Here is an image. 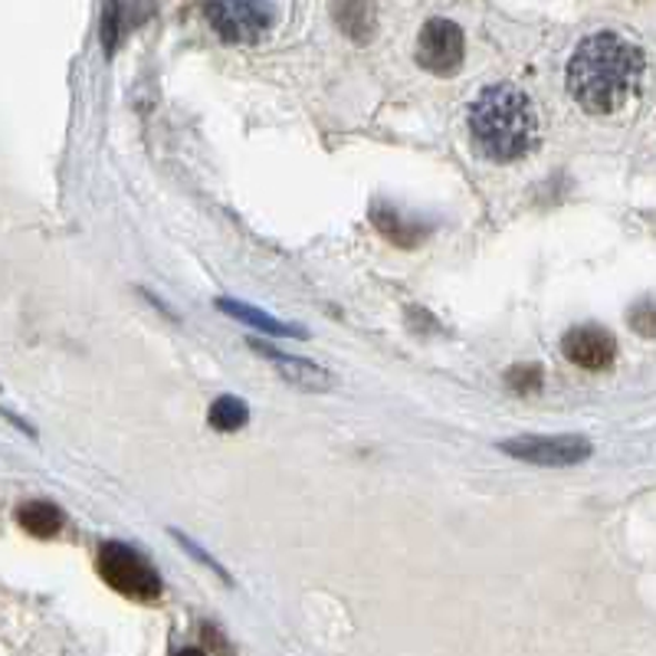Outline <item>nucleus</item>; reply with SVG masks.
Masks as SVG:
<instances>
[{"label":"nucleus","mask_w":656,"mask_h":656,"mask_svg":"<svg viewBox=\"0 0 656 656\" xmlns=\"http://www.w3.org/2000/svg\"><path fill=\"white\" fill-rule=\"evenodd\" d=\"M644 50L620 33L601 30L578 43L568 60V92L587 115L620 112L644 82Z\"/></svg>","instance_id":"1"},{"label":"nucleus","mask_w":656,"mask_h":656,"mask_svg":"<svg viewBox=\"0 0 656 656\" xmlns=\"http://www.w3.org/2000/svg\"><path fill=\"white\" fill-rule=\"evenodd\" d=\"M470 135L490 161L525 158L538 139V112L528 92L512 82L486 85L470 105Z\"/></svg>","instance_id":"2"},{"label":"nucleus","mask_w":656,"mask_h":656,"mask_svg":"<svg viewBox=\"0 0 656 656\" xmlns=\"http://www.w3.org/2000/svg\"><path fill=\"white\" fill-rule=\"evenodd\" d=\"M99 575L109 587L132 601H158L161 597V575L148 565L145 558L122 545V542H105L99 548Z\"/></svg>","instance_id":"3"},{"label":"nucleus","mask_w":656,"mask_h":656,"mask_svg":"<svg viewBox=\"0 0 656 656\" xmlns=\"http://www.w3.org/2000/svg\"><path fill=\"white\" fill-rule=\"evenodd\" d=\"M208 20L226 43H260L276 23L273 0H208Z\"/></svg>","instance_id":"4"},{"label":"nucleus","mask_w":656,"mask_h":656,"mask_svg":"<svg viewBox=\"0 0 656 656\" xmlns=\"http://www.w3.org/2000/svg\"><path fill=\"white\" fill-rule=\"evenodd\" d=\"M503 453H509L515 460H525L532 466H578L591 456V440L578 434H528V437H512L499 443Z\"/></svg>","instance_id":"5"},{"label":"nucleus","mask_w":656,"mask_h":656,"mask_svg":"<svg viewBox=\"0 0 656 656\" xmlns=\"http://www.w3.org/2000/svg\"><path fill=\"white\" fill-rule=\"evenodd\" d=\"M466 57V40L463 30L446 20V17H434L421 27L417 37V63L434 75H453L460 73Z\"/></svg>","instance_id":"6"},{"label":"nucleus","mask_w":656,"mask_h":656,"mask_svg":"<svg viewBox=\"0 0 656 656\" xmlns=\"http://www.w3.org/2000/svg\"><path fill=\"white\" fill-rule=\"evenodd\" d=\"M562 352L572 365L584 371H604L617 355V339L604 325H575L562 339Z\"/></svg>","instance_id":"7"},{"label":"nucleus","mask_w":656,"mask_h":656,"mask_svg":"<svg viewBox=\"0 0 656 656\" xmlns=\"http://www.w3.org/2000/svg\"><path fill=\"white\" fill-rule=\"evenodd\" d=\"M250 345H253V352L266 355L273 365L280 367V374H283L290 384L302 387V391H329V387H335V377H332L322 365H315V362H305V359H299V355L276 352V349H270V345H263V342H250Z\"/></svg>","instance_id":"8"},{"label":"nucleus","mask_w":656,"mask_h":656,"mask_svg":"<svg viewBox=\"0 0 656 656\" xmlns=\"http://www.w3.org/2000/svg\"><path fill=\"white\" fill-rule=\"evenodd\" d=\"M332 20L349 40L367 43L377 30V3L374 0H332Z\"/></svg>","instance_id":"9"},{"label":"nucleus","mask_w":656,"mask_h":656,"mask_svg":"<svg viewBox=\"0 0 656 656\" xmlns=\"http://www.w3.org/2000/svg\"><path fill=\"white\" fill-rule=\"evenodd\" d=\"M63 512L47 499H30L17 509V525L33 538H57L63 528Z\"/></svg>","instance_id":"10"},{"label":"nucleus","mask_w":656,"mask_h":656,"mask_svg":"<svg viewBox=\"0 0 656 656\" xmlns=\"http://www.w3.org/2000/svg\"><path fill=\"white\" fill-rule=\"evenodd\" d=\"M371 223L391 240V243H397V246H414L421 236H424V230L417 226V223H407V220L401 218L397 211H391V208H374L371 211Z\"/></svg>","instance_id":"11"},{"label":"nucleus","mask_w":656,"mask_h":656,"mask_svg":"<svg viewBox=\"0 0 656 656\" xmlns=\"http://www.w3.org/2000/svg\"><path fill=\"white\" fill-rule=\"evenodd\" d=\"M208 421H211V427L220 431V434H233V431H243V427L250 424V407H246L240 397L223 394V397H218V401L211 404Z\"/></svg>","instance_id":"12"},{"label":"nucleus","mask_w":656,"mask_h":656,"mask_svg":"<svg viewBox=\"0 0 656 656\" xmlns=\"http://www.w3.org/2000/svg\"><path fill=\"white\" fill-rule=\"evenodd\" d=\"M218 309L220 312H230L233 319H243V322H250V325H256V329L270 332V335H302V329L283 325V322H276L273 315H266V312H260V309H253V305H243V302L218 299Z\"/></svg>","instance_id":"13"},{"label":"nucleus","mask_w":656,"mask_h":656,"mask_svg":"<svg viewBox=\"0 0 656 656\" xmlns=\"http://www.w3.org/2000/svg\"><path fill=\"white\" fill-rule=\"evenodd\" d=\"M506 384H509L512 394H518V397L538 394V391H542V367L538 365H515L509 374H506Z\"/></svg>","instance_id":"14"},{"label":"nucleus","mask_w":656,"mask_h":656,"mask_svg":"<svg viewBox=\"0 0 656 656\" xmlns=\"http://www.w3.org/2000/svg\"><path fill=\"white\" fill-rule=\"evenodd\" d=\"M119 33H122V0H105V10H102V47H105V53H112L119 47Z\"/></svg>","instance_id":"15"},{"label":"nucleus","mask_w":656,"mask_h":656,"mask_svg":"<svg viewBox=\"0 0 656 656\" xmlns=\"http://www.w3.org/2000/svg\"><path fill=\"white\" fill-rule=\"evenodd\" d=\"M630 325L640 332V335H656V302L654 299H644L630 309Z\"/></svg>","instance_id":"16"}]
</instances>
